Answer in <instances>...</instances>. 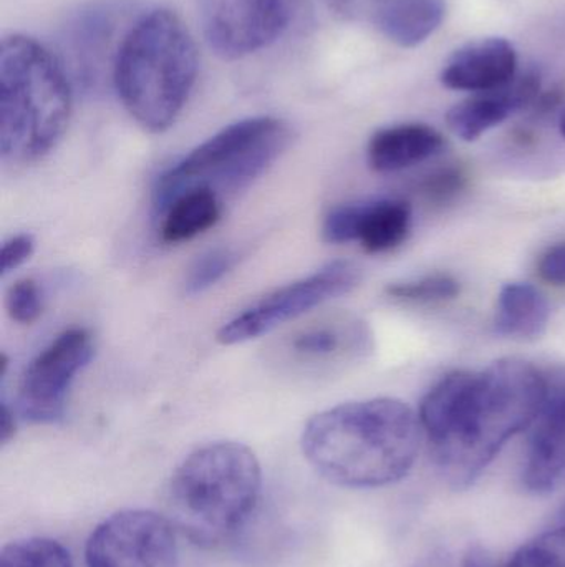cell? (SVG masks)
<instances>
[{
  "label": "cell",
  "mask_w": 565,
  "mask_h": 567,
  "mask_svg": "<svg viewBox=\"0 0 565 567\" xmlns=\"http://www.w3.org/2000/svg\"><path fill=\"white\" fill-rule=\"evenodd\" d=\"M547 377L508 357L480 372L454 370L421 400V430L441 475L467 488L508 442L530 429L546 399Z\"/></svg>",
  "instance_id": "cell-1"
},
{
  "label": "cell",
  "mask_w": 565,
  "mask_h": 567,
  "mask_svg": "<svg viewBox=\"0 0 565 567\" xmlns=\"http://www.w3.org/2000/svg\"><path fill=\"white\" fill-rule=\"evenodd\" d=\"M0 567H73L72 556L49 538H25L2 549Z\"/></svg>",
  "instance_id": "cell-20"
},
{
  "label": "cell",
  "mask_w": 565,
  "mask_h": 567,
  "mask_svg": "<svg viewBox=\"0 0 565 567\" xmlns=\"http://www.w3.org/2000/svg\"><path fill=\"white\" fill-rule=\"evenodd\" d=\"M85 561L86 567H178L175 526L151 509H122L93 529Z\"/></svg>",
  "instance_id": "cell-10"
},
{
  "label": "cell",
  "mask_w": 565,
  "mask_h": 567,
  "mask_svg": "<svg viewBox=\"0 0 565 567\" xmlns=\"http://www.w3.org/2000/svg\"><path fill=\"white\" fill-rule=\"evenodd\" d=\"M546 377V399L530 426L523 468V485L536 496L565 486V373Z\"/></svg>",
  "instance_id": "cell-13"
},
{
  "label": "cell",
  "mask_w": 565,
  "mask_h": 567,
  "mask_svg": "<svg viewBox=\"0 0 565 567\" xmlns=\"http://www.w3.org/2000/svg\"><path fill=\"white\" fill-rule=\"evenodd\" d=\"M420 419L398 399L344 403L317 413L302 432L312 468L337 486L381 488L404 480L420 453Z\"/></svg>",
  "instance_id": "cell-2"
},
{
  "label": "cell",
  "mask_w": 565,
  "mask_h": 567,
  "mask_svg": "<svg viewBox=\"0 0 565 567\" xmlns=\"http://www.w3.org/2000/svg\"><path fill=\"white\" fill-rule=\"evenodd\" d=\"M13 435H15V419H13V412L9 405L2 402V409H0V442L2 445H7Z\"/></svg>",
  "instance_id": "cell-28"
},
{
  "label": "cell",
  "mask_w": 565,
  "mask_h": 567,
  "mask_svg": "<svg viewBox=\"0 0 565 567\" xmlns=\"http://www.w3.org/2000/svg\"><path fill=\"white\" fill-rule=\"evenodd\" d=\"M222 199L208 189H191L172 199L161 213V239L179 245L211 229L221 219Z\"/></svg>",
  "instance_id": "cell-19"
},
{
  "label": "cell",
  "mask_w": 565,
  "mask_h": 567,
  "mask_svg": "<svg viewBox=\"0 0 565 567\" xmlns=\"http://www.w3.org/2000/svg\"><path fill=\"white\" fill-rule=\"evenodd\" d=\"M370 350V332L350 316L321 317L284 333L272 343L268 362L281 375L321 380L341 372Z\"/></svg>",
  "instance_id": "cell-7"
},
{
  "label": "cell",
  "mask_w": 565,
  "mask_h": 567,
  "mask_svg": "<svg viewBox=\"0 0 565 567\" xmlns=\"http://www.w3.org/2000/svg\"><path fill=\"white\" fill-rule=\"evenodd\" d=\"M517 73V53L503 37L474 40L458 49L441 70L447 89L484 93L510 85Z\"/></svg>",
  "instance_id": "cell-15"
},
{
  "label": "cell",
  "mask_w": 565,
  "mask_h": 567,
  "mask_svg": "<svg viewBox=\"0 0 565 567\" xmlns=\"http://www.w3.org/2000/svg\"><path fill=\"white\" fill-rule=\"evenodd\" d=\"M537 272L541 279L553 286H565V241L551 246L543 256H541Z\"/></svg>",
  "instance_id": "cell-27"
},
{
  "label": "cell",
  "mask_w": 565,
  "mask_h": 567,
  "mask_svg": "<svg viewBox=\"0 0 565 567\" xmlns=\"http://www.w3.org/2000/svg\"><path fill=\"white\" fill-rule=\"evenodd\" d=\"M7 312L19 323H33L43 310V297L32 279H20L10 286L6 297Z\"/></svg>",
  "instance_id": "cell-24"
},
{
  "label": "cell",
  "mask_w": 565,
  "mask_h": 567,
  "mask_svg": "<svg viewBox=\"0 0 565 567\" xmlns=\"http://www.w3.org/2000/svg\"><path fill=\"white\" fill-rule=\"evenodd\" d=\"M327 6L338 19L370 27L405 49L430 39L447 13L444 0H327Z\"/></svg>",
  "instance_id": "cell-12"
},
{
  "label": "cell",
  "mask_w": 565,
  "mask_h": 567,
  "mask_svg": "<svg viewBox=\"0 0 565 567\" xmlns=\"http://www.w3.org/2000/svg\"><path fill=\"white\" fill-rule=\"evenodd\" d=\"M464 186H467V175L463 169L450 166V168L438 169L437 173L428 176L421 185V189H423L425 198L428 202L443 205V203L457 198L463 192Z\"/></svg>",
  "instance_id": "cell-25"
},
{
  "label": "cell",
  "mask_w": 565,
  "mask_h": 567,
  "mask_svg": "<svg viewBox=\"0 0 565 567\" xmlns=\"http://www.w3.org/2000/svg\"><path fill=\"white\" fill-rule=\"evenodd\" d=\"M72 115V86L55 55L32 37L0 45V153L15 165L43 158L62 140Z\"/></svg>",
  "instance_id": "cell-5"
},
{
  "label": "cell",
  "mask_w": 565,
  "mask_h": 567,
  "mask_svg": "<svg viewBox=\"0 0 565 567\" xmlns=\"http://www.w3.org/2000/svg\"><path fill=\"white\" fill-rule=\"evenodd\" d=\"M261 488V465L251 449L208 443L189 453L169 480V522L192 545L216 548L248 523Z\"/></svg>",
  "instance_id": "cell-4"
},
{
  "label": "cell",
  "mask_w": 565,
  "mask_h": 567,
  "mask_svg": "<svg viewBox=\"0 0 565 567\" xmlns=\"http://www.w3.org/2000/svg\"><path fill=\"white\" fill-rule=\"evenodd\" d=\"M199 56L172 10H149L119 43L113 82L126 112L153 133L175 125L198 80Z\"/></svg>",
  "instance_id": "cell-3"
},
{
  "label": "cell",
  "mask_w": 565,
  "mask_h": 567,
  "mask_svg": "<svg viewBox=\"0 0 565 567\" xmlns=\"http://www.w3.org/2000/svg\"><path fill=\"white\" fill-rule=\"evenodd\" d=\"M543 92V76L537 70L517 73L510 85L493 92L474 93L451 106L447 113L448 128L458 138L474 142L506 122L514 113L533 109Z\"/></svg>",
  "instance_id": "cell-14"
},
{
  "label": "cell",
  "mask_w": 565,
  "mask_h": 567,
  "mask_svg": "<svg viewBox=\"0 0 565 567\" xmlns=\"http://www.w3.org/2000/svg\"><path fill=\"white\" fill-rule=\"evenodd\" d=\"M559 130H561V135H563L565 138V112L563 113V116H561V120H559Z\"/></svg>",
  "instance_id": "cell-29"
},
{
  "label": "cell",
  "mask_w": 565,
  "mask_h": 567,
  "mask_svg": "<svg viewBox=\"0 0 565 567\" xmlns=\"http://www.w3.org/2000/svg\"><path fill=\"white\" fill-rule=\"evenodd\" d=\"M93 355L88 330L70 329L49 343L23 373L17 396L20 416L32 423H56L65 415L70 386Z\"/></svg>",
  "instance_id": "cell-11"
},
{
  "label": "cell",
  "mask_w": 565,
  "mask_h": 567,
  "mask_svg": "<svg viewBox=\"0 0 565 567\" xmlns=\"http://www.w3.org/2000/svg\"><path fill=\"white\" fill-rule=\"evenodd\" d=\"M239 255L234 249H212L202 255L186 276L185 290L188 296H198L211 289L238 265Z\"/></svg>",
  "instance_id": "cell-23"
},
{
  "label": "cell",
  "mask_w": 565,
  "mask_h": 567,
  "mask_svg": "<svg viewBox=\"0 0 565 567\" xmlns=\"http://www.w3.org/2000/svg\"><path fill=\"white\" fill-rule=\"evenodd\" d=\"M291 142V126L274 116L226 126L159 176L153 192L156 213L191 189H208L221 199L236 195L264 175Z\"/></svg>",
  "instance_id": "cell-6"
},
{
  "label": "cell",
  "mask_w": 565,
  "mask_h": 567,
  "mask_svg": "<svg viewBox=\"0 0 565 567\" xmlns=\"http://www.w3.org/2000/svg\"><path fill=\"white\" fill-rule=\"evenodd\" d=\"M360 281L362 269L355 262H331L308 278L274 290L226 322L218 332V340L222 346H236L258 339L282 323L350 292Z\"/></svg>",
  "instance_id": "cell-8"
},
{
  "label": "cell",
  "mask_w": 565,
  "mask_h": 567,
  "mask_svg": "<svg viewBox=\"0 0 565 567\" xmlns=\"http://www.w3.org/2000/svg\"><path fill=\"white\" fill-rule=\"evenodd\" d=\"M385 292L401 302H443L460 296L461 284L450 275H431L415 281L390 284Z\"/></svg>",
  "instance_id": "cell-21"
},
{
  "label": "cell",
  "mask_w": 565,
  "mask_h": 567,
  "mask_svg": "<svg viewBox=\"0 0 565 567\" xmlns=\"http://www.w3.org/2000/svg\"><path fill=\"white\" fill-rule=\"evenodd\" d=\"M546 297L530 282H508L498 296L494 330L508 339H537L550 326Z\"/></svg>",
  "instance_id": "cell-17"
},
{
  "label": "cell",
  "mask_w": 565,
  "mask_h": 567,
  "mask_svg": "<svg viewBox=\"0 0 565 567\" xmlns=\"http://www.w3.org/2000/svg\"><path fill=\"white\" fill-rule=\"evenodd\" d=\"M35 241L30 235H19L10 238L9 241L3 243L2 246V276L9 275L13 269L20 268L23 262L29 261L30 256L33 255Z\"/></svg>",
  "instance_id": "cell-26"
},
{
  "label": "cell",
  "mask_w": 565,
  "mask_h": 567,
  "mask_svg": "<svg viewBox=\"0 0 565 567\" xmlns=\"http://www.w3.org/2000/svg\"><path fill=\"white\" fill-rule=\"evenodd\" d=\"M302 0H198L208 45L221 59L239 60L278 42L297 17Z\"/></svg>",
  "instance_id": "cell-9"
},
{
  "label": "cell",
  "mask_w": 565,
  "mask_h": 567,
  "mask_svg": "<svg viewBox=\"0 0 565 567\" xmlns=\"http://www.w3.org/2000/svg\"><path fill=\"white\" fill-rule=\"evenodd\" d=\"M556 523H565V503L563 508H561L559 515H557Z\"/></svg>",
  "instance_id": "cell-30"
},
{
  "label": "cell",
  "mask_w": 565,
  "mask_h": 567,
  "mask_svg": "<svg viewBox=\"0 0 565 567\" xmlns=\"http://www.w3.org/2000/svg\"><path fill=\"white\" fill-rule=\"evenodd\" d=\"M411 208L404 199L381 198L358 203L357 239L368 255L391 251L407 241Z\"/></svg>",
  "instance_id": "cell-18"
},
{
  "label": "cell",
  "mask_w": 565,
  "mask_h": 567,
  "mask_svg": "<svg viewBox=\"0 0 565 567\" xmlns=\"http://www.w3.org/2000/svg\"><path fill=\"white\" fill-rule=\"evenodd\" d=\"M506 567H565V523L524 545Z\"/></svg>",
  "instance_id": "cell-22"
},
{
  "label": "cell",
  "mask_w": 565,
  "mask_h": 567,
  "mask_svg": "<svg viewBox=\"0 0 565 567\" xmlns=\"http://www.w3.org/2000/svg\"><path fill=\"white\" fill-rule=\"evenodd\" d=\"M444 146V136L425 123L388 126L368 142V165L378 173L401 172L440 155Z\"/></svg>",
  "instance_id": "cell-16"
}]
</instances>
